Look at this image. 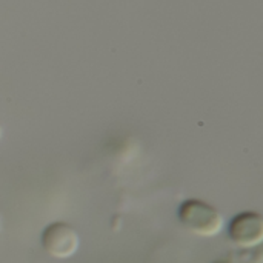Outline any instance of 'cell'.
Here are the masks:
<instances>
[{
	"instance_id": "6da1fadb",
	"label": "cell",
	"mask_w": 263,
	"mask_h": 263,
	"mask_svg": "<svg viewBox=\"0 0 263 263\" xmlns=\"http://www.w3.org/2000/svg\"><path fill=\"white\" fill-rule=\"evenodd\" d=\"M180 223L199 237L217 236L223 228V217L220 211L199 199L185 200L177 211Z\"/></svg>"
},
{
	"instance_id": "3957f363",
	"label": "cell",
	"mask_w": 263,
	"mask_h": 263,
	"mask_svg": "<svg viewBox=\"0 0 263 263\" xmlns=\"http://www.w3.org/2000/svg\"><path fill=\"white\" fill-rule=\"evenodd\" d=\"M228 236L239 248H254L263 240V217L259 213L245 211L233 217Z\"/></svg>"
},
{
	"instance_id": "7a4b0ae2",
	"label": "cell",
	"mask_w": 263,
	"mask_h": 263,
	"mask_svg": "<svg viewBox=\"0 0 263 263\" xmlns=\"http://www.w3.org/2000/svg\"><path fill=\"white\" fill-rule=\"evenodd\" d=\"M40 243L45 253L51 257L69 259L77 253L80 247V237L76 228L69 223L52 222L42 231Z\"/></svg>"
},
{
	"instance_id": "277c9868",
	"label": "cell",
	"mask_w": 263,
	"mask_h": 263,
	"mask_svg": "<svg viewBox=\"0 0 263 263\" xmlns=\"http://www.w3.org/2000/svg\"><path fill=\"white\" fill-rule=\"evenodd\" d=\"M2 134H3V128H2V125H0V137H2Z\"/></svg>"
}]
</instances>
